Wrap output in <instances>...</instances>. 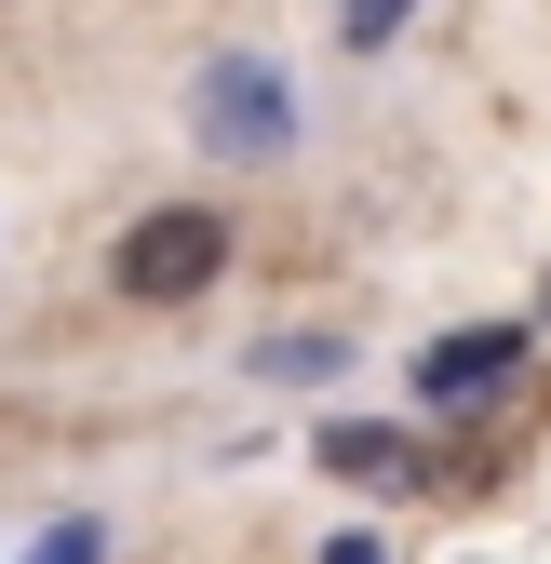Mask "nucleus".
Masks as SVG:
<instances>
[{"instance_id":"1","label":"nucleus","mask_w":551,"mask_h":564,"mask_svg":"<svg viewBox=\"0 0 551 564\" xmlns=\"http://www.w3.org/2000/svg\"><path fill=\"white\" fill-rule=\"evenodd\" d=\"M216 269H229V216H216V202H162V216H134L121 256H108V282H121L134 310H188V296H216Z\"/></svg>"},{"instance_id":"2","label":"nucleus","mask_w":551,"mask_h":564,"mask_svg":"<svg viewBox=\"0 0 551 564\" xmlns=\"http://www.w3.org/2000/svg\"><path fill=\"white\" fill-rule=\"evenodd\" d=\"M511 364H525V323H471V336H444L418 364V403H471V390H498Z\"/></svg>"},{"instance_id":"3","label":"nucleus","mask_w":551,"mask_h":564,"mask_svg":"<svg viewBox=\"0 0 551 564\" xmlns=\"http://www.w3.org/2000/svg\"><path fill=\"white\" fill-rule=\"evenodd\" d=\"M323 470H350V484H418V444H403V431H364V416H336V431H323Z\"/></svg>"},{"instance_id":"4","label":"nucleus","mask_w":551,"mask_h":564,"mask_svg":"<svg viewBox=\"0 0 551 564\" xmlns=\"http://www.w3.org/2000/svg\"><path fill=\"white\" fill-rule=\"evenodd\" d=\"M28 564H95V524H54V538H41Z\"/></svg>"},{"instance_id":"5","label":"nucleus","mask_w":551,"mask_h":564,"mask_svg":"<svg viewBox=\"0 0 551 564\" xmlns=\"http://www.w3.org/2000/svg\"><path fill=\"white\" fill-rule=\"evenodd\" d=\"M323 564H390V551H377V538H336V551H323Z\"/></svg>"}]
</instances>
